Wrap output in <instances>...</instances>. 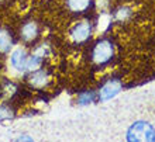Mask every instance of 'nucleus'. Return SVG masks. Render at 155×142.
Here are the masks:
<instances>
[{"label": "nucleus", "mask_w": 155, "mask_h": 142, "mask_svg": "<svg viewBox=\"0 0 155 142\" xmlns=\"http://www.w3.org/2000/svg\"><path fill=\"white\" fill-rule=\"evenodd\" d=\"M92 35V25L87 21H81L72 27L71 30V38L75 44H83Z\"/></svg>", "instance_id": "3"}, {"label": "nucleus", "mask_w": 155, "mask_h": 142, "mask_svg": "<svg viewBox=\"0 0 155 142\" xmlns=\"http://www.w3.org/2000/svg\"><path fill=\"white\" fill-rule=\"evenodd\" d=\"M0 2H2V0H0Z\"/></svg>", "instance_id": "16"}, {"label": "nucleus", "mask_w": 155, "mask_h": 142, "mask_svg": "<svg viewBox=\"0 0 155 142\" xmlns=\"http://www.w3.org/2000/svg\"><path fill=\"white\" fill-rule=\"evenodd\" d=\"M13 47L12 35L7 30L0 28V53H7Z\"/></svg>", "instance_id": "8"}, {"label": "nucleus", "mask_w": 155, "mask_h": 142, "mask_svg": "<svg viewBox=\"0 0 155 142\" xmlns=\"http://www.w3.org/2000/svg\"><path fill=\"white\" fill-rule=\"evenodd\" d=\"M96 3H97V7L102 11H104L107 8V6H109V0H96Z\"/></svg>", "instance_id": "15"}, {"label": "nucleus", "mask_w": 155, "mask_h": 142, "mask_svg": "<svg viewBox=\"0 0 155 142\" xmlns=\"http://www.w3.org/2000/svg\"><path fill=\"white\" fill-rule=\"evenodd\" d=\"M92 0H68V7L74 13H83L90 7Z\"/></svg>", "instance_id": "9"}, {"label": "nucleus", "mask_w": 155, "mask_h": 142, "mask_svg": "<svg viewBox=\"0 0 155 142\" xmlns=\"http://www.w3.org/2000/svg\"><path fill=\"white\" fill-rule=\"evenodd\" d=\"M13 111L6 106H0V121H7L13 118Z\"/></svg>", "instance_id": "13"}, {"label": "nucleus", "mask_w": 155, "mask_h": 142, "mask_svg": "<svg viewBox=\"0 0 155 142\" xmlns=\"http://www.w3.org/2000/svg\"><path fill=\"white\" fill-rule=\"evenodd\" d=\"M93 102V94L92 93H83L79 96V104H89Z\"/></svg>", "instance_id": "14"}, {"label": "nucleus", "mask_w": 155, "mask_h": 142, "mask_svg": "<svg viewBox=\"0 0 155 142\" xmlns=\"http://www.w3.org/2000/svg\"><path fill=\"white\" fill-rule=\"evenodd\" d=\"M110 24H111V16L106 11H102V14H100L97 20V31L99 33H104V31L109 30Z\"/></svg>", "instance_id": "10"}, {"label": "nucleus", "mask_w": 155, "mask_h": 142, "mask_svg": "<svg viewBox=\"0 0 155 142\" xmlns=\"http://www.w3.org/2000/svg\"><path fill=\"white\" fill-rule=\"evenodd\" d=\"M28 82H30V85L33 86V87L41 89V87L47 86V83H48V75H47L44 70H41V69L33 70V72L30 73V76H28Z\"/></svg>", "instance_id": "6"}, {"label": "nucleus", "mask_w": 155, "mask_h": 142, "mask_svg": "<svg viewBox=\"0 0 155 142\" xmlns=\"http://www.w3.org/2000/svg\"><path fill=\"white\" fill-rule=\"evenodd\" d=\"M113 53H114L113 44L107 40H102L94 45L92 58H93V62L96 65H106V63H109L111 61Z\"/></svg>", "instance_id": "2"}, {"label": "nucleus", "mask_w": 155, "mask_h": 142, "mask_svg": "<svg viewBox=\"0 0 155 142\" xmlns=\"http://www.w3.org/2000/svg\"><path fill=\"white\" fill-rule=\"evenodd\" d=\"M27 59H28V56H27L25 49L16 48L10 56V65L17 72H24V70H27Z\"/></svg>", "instance_id": "4"}, {"label": "nucleus", "mask_w": 155, "mask_h": 142, "mask_svg": "<svg viewBox=\"0 0 155 142\" xmlns=\"http://www.w3.org/2000/svg\"><path fill=\"white\" fill-rule=\"evenodd\" d=\"M20 35L25 42H30V41L35 40L38 37V25L35 24V23H33V21L25 23V24L23 25V28H21Z\"/></svg>", "instance_id": "7"}, {"label": "nucleus", "mask_w": 155, "mask_h": 142, "mask_svg": "<svg viewBox=\"0 0 155 142\" xmlns=\"http://www.w3.org/2000/svg\"><path fill=\"white\" fill-rule=\"evenodd\" d=\"M130 14H131V11L128 7H120L116 11L114 17H116V20H118V21H126V20H128Z\"/></svg>", "instance_id": "12"}, {"label": "nucleus", "mask_w": 155, "mask_h": 142, "mask_svg": "<svg viewBox=\"0 0 155 142\" xmlns=\"http://www.w3.org/2000/svg\"><path fill=\"white\" fill-rule=\"evenodd\" d=\"M120 90H121V83L118 80H110L100 89V92H99V98H100L102 102L110 100V98H113L114 96H117V94L120 93Z\"/></svg>", "instance_id": "5"}, {"label": "nucleus", "mask_w": 155, "mask_h": 142, "mask_svg": "<svg viewBox=\"0 0 155 142\" xmlns=\"http://www.w3.org/2000/svg\"><path fill=\"white\" fill-rule=\"evenodd\" d=\"M41 63H42V55H40L38 52L33 53V55L28 56V59H27V70H28V72H33V70L40 69Z\"/></svg>", "instance_id": "11"}, {"label": "nucleus", "mask_w": 155, "mask_h": 142, "mask_svg": "<svg viewBox=\"0 0 155 142\" xmlns=\"http://www.w3.org/2000/svg\"><path fill=\"white\" fill-rule=\"evenodd\" d=\"M127 139L128 141H155V130L151 124L145 121H137L130 127L127 132Z\"/></svg>", "instance_id": "1"}]
</instances>
